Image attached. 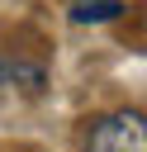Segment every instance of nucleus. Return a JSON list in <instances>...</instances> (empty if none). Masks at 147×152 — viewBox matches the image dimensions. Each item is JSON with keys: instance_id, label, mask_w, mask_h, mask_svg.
I'll use <instances>...</instances> for the list:
<instances>
[{"instance_id": "nucleus-1", "label": "nucleus", "mask_w": 147, "mask_h": 152, "mask_svg": "<svg viewBox=\"0 0 147 152\" xmlns=\"http://www.w3.org/2000/svg\"><path fill=\"white\" fill-rule=\"evenodd\" d=\"M85 152H147V124L138 109H119L90 124Z\"/></svg>"}, {"instance_id": "nucleus-2", "label": "nucleus", "mask_w": 147, "mask_h": 152, "mask_svg": "<svg viewBox=\"0 0 147 152\" xmlns=\"http://www.w3.org/2000/svg\"><path fill=\"white\" fill-rule=\"evenodd\" d=\"M81 24H90V19H119L123 14V5H114V0H81V10H71Z\"/></svg>"}, {"instance_id": "nucleus-3", "label": "nucleus", "mask_w": 147, "mask_h": 152, "mask_svg": "<svg viewBox=\"0 0 147 152\" xmlns=\"http://www.w3.org/2000/svg\"><path fill=\"white\" fill-rule=\"evenodd\" d=\"M5 81H9V62H0V86H5Z\"/></svg>"}]
</instances>
